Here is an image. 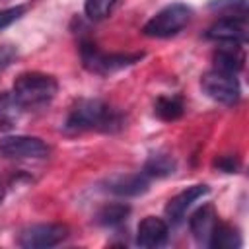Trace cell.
<instances>
[{
  "mask_svg": "<svg viewBox=\"0 0 249 249\" xmlns=\"http://www.w3.org/2000/svg\"><path fill=\"white\" fill-rule=\"evenodd\" d=\"M123 126H124V115L95 97L78 99L64 123V128L68 132H84V130L117 132Z\"/></svg>",
  "mask_w": 249,
  "mask_h": 249,
  "instance_id": "6da1fadb",
  "label": "cell"
},
{
  "mask_svg": "<svg viewBox=\"0 0 249 249\" xmlns=\"http://www.w3.org/2000/svg\"><path fill=\"white\" fill-rule=\"evenodd\" d=\"M58 91V82L51 74L43 72H23L16 78L12 86V97L19 105L21 111L25 109H41L49 105Z\"/></svg>",
  "mask_w": 249,
  "mask_h": 249,
  "instance_id": "7a4b0ae2",
  "label": "cell"
},
{
  "mask_svg": "<svg viewBox=\"0 0 249 249\" xmlns=\"http://www.w3.org/2000/svg\"><path fill=\"white\" fill-rule=\"evenodd\" d=\"M144 53H105L91 41L80 43V58L86 70L99 76H109L126 66L136 64Z\"/></svg>",
  "mask_w": 249,
  "mask_h": 249,
  "instance_id": "3957f363",
  "label": "cell"
},
{
  "mask_svg": "<svg viewBox=\"0 0 249 249\" xmlns=\"http://www.w3.org/2000/svg\"><path fill=\"white\" fill-rule=\"evenodd\" d=\"M193 18V10L187 4L181 2H173L165 8H161L156 16H152L144 27L142 33L146 37H156V39H163V37H173L177 35L181 29H185L189 25Z\"/></svg>",
  "mask_w": 249,
  "mask_h": 249,
  "instance_id": "277c9868",
  "label": "cell"
},
{
  "mask_svg": "<svg viewBox=\"0 0 249 249\" xmlns=\"http://www.w3.org/2000/svg\"><path fill=\"white\" fill-rule=\"evenodd\" d=\"M200 88L210 99L224 103V105H235L241 97V88H239L235 74L220 72L214 68L202 74Z\"/></svg>",
  "mask_w": 249,
  "mask_h": 249,
  "instance_id": "5b68a950",
  "label": "cell"
},
{
  "mask_svg": "<svg viewBox=\"0 0 249 249\" xmlns=\"http://www.w3.org/2000/svg\"><path fill=\"white\" fill-rule=\"evenodd\" d=\"M68 237V226L49 222V224H33L19 231L18 245L23 249H47L62 243Z\"/></svg>",
  "mask_w": 249,
  "mask_h": 249,
  "instance_id": "8992f818",
  "label": "cell"
},
{
  "mask_svg": "<svg viewBox=\"0 0 249 249\" xmlns=\"http://www.w3.org/2000/svg\"><path fill=\"white\" fill-rule=\"evenodd\" d=\"M51 152L49 144L37 136L12 134L0 138V156L8 160H41Z\"/></svg>",
  "mask_w": 249,
  "mask_h": 249,
  "instance_id": "52a82bcc",
  "label": "cell"
},
{
  "mask_svg": "<svg viewBox=\"0 0 249 249\" xmlns=\"http://www.w3.org/2000/svg\"><path fill=\"white\" fill-rule=\"evenodd\" d=\"M247 31H249V23L245 16H224L206 29L204 37L216 43L245 45Z\"/></svg>",
  "mask_w": 249,
  "mask_h": 249,
  "instance_id": "ba28073f",
  "label": "cell"
},
{
  "mask_svg": "<svg viewBox=\"0 0 249 249\" xmlns=\"http://www.w3.org/2000/svg\"><path fill=\"white\" fill-rule=\"evenodd\" d=\"M208 191H210L208 185H193V187H187L185 191H181L179 195L171 196L169 202L165 204V218H167V222L179 224V222L185 218L187 210H189L198 198L206 196Z\"/></svg>",
  "mask_w": 249,
  "mask_h": 249,
  "instance_id": "9c48e42d",
  "label": "cell"
},
{
  "mask_svg": "<svg viewBox=\"0 0 249 249\" xmlns=\"http://www.w3.org/2000/svg\"><path fill=\"white\" fill-rule=\"evenodd\" d=\"M169 237V226L158 216H146L136 230V245L140 247H160Z\"/></svg>",
  "mask_w": 249,
  "mask_h": 249,
  "instance_id": "30bf717a",
  "label": "cell"
},
{
  "mask_svg": "<svg viewBox=\"0 0 249 249\" xmlns=\"http://www.w3.org/2000/svg\"><path fill=\"white\" fill-rule=\"evenodd\" d=\"M150 177L146 173H126V175H113L105 181V191L119 195V196H138L148 191Z\"/></svg>",
  "mask_w": 249,
  "mask_h": 249,
  "instance_id": "8fae6325",
  "label": "cell"
},
{
  "mask_svg": "<svg viewBox=\"0 0 249 249\" xmlns=\"http://www.w3.org/2000/svg\"><path fill=\"white\" fill-rule=\"evenodd\" d=\"M216 224H218V214L212 204H204V206L196 208L193 212V216L189 218V230H191L193 237L202 245L208 243V237Z\"/></svg>",
  "mask_w": 249,
  "mask_h": 249,
  "instance_id": "7c38bea8",
  "label": "cell"
},
{
  "mask_svg": "<svg viewBox=\"0 0 249 249\" xmlns=\"http://www.w3.org/2000/svg\"><path fill=\"white\" fill-rule=\"evenodd\" d=\"M222 45L224 47L216 49L212 54L214 70L228 72V74H237L239 70H243L245 54H243L241 45H230V43H222Z\"/></svg>",
  "mask_w": 249,
  "mask_h": 249,
  "instance_id": "4fadbf2b",
  "label": "cell"
},
{
  "mask_svg": "<svg viewBox=\"0 0 249 249\" xmlns=\"http://www.w3.org/2000/svg\"><path fill=\"white\" fill-rule=\"evenodd\" d=\"M206 245L212 249H237L241 247V233L230 224H216Z\"/></svg>",
  "mask_w": 249,
  "mask_h": 249,
  "instance_id": "5bb4252c",
  "label": "cell"
},
{
  "mask_svg": "<svg viewBox=\"0 0 249 249\" xmlns=\"http://www.w3.org/2000/svg\"><path fill=\"white\" fill-rule=\"evenodd\" d=\"M154 113L161 121H177L185 113V103L181 95H160L154 103Z\"/></svg>",
  "mask_w": 249,
  "mask_h": 249,
  "instance_id": "9a60e30c",
  "label": "cell"
},
{
  "mask_svg": "<svg viewBox=\"0 0 249 249\" xmlns=\"http://www.w3.org/2000/svg\"><path fill=\"white\" fill-rule=\"evenodd\" d=\"M130 214V206L124 204V202H109V204H103L97 214H95V222L99 226H105V228H115V226H121Z\"/></svg>",
  "mask_w": 249,
  "mask_h": 249,
  "instance_id": "2e32d148",
  "label": "cell"
},
{
  "mask_svg": "<svg viewBox=\"0 0 249 249\" xmlns=\"http://www.w3.org/2000/svg\"><path fill=\"white\" fill-rule=\"evenodd\" d=\"M175 169H177L175 158H171L169 154L158 152V154H152L146 160L142 173H146L148 177H167V175L175 173Z\"/></svg>",
  "mask_w": 249,
  "mask_h": 249,
  "instance_id": "e0dca14e",
  "label": "cell"
},
{
  "mask_svg": "<svg viewBox=\"0 0 249 249\" xmlns=\"http://www.w3.org/2000/svg\"><path fill=\"white\" fill-rule=\"evenodd\" d=\"M19 105L14 101L12 93H0V130L4 128H10L18 115H19Z\"/></svg>",
  "mask_w": 249,
  "mask_h": 249,
  "instance_id": "ac0fdd59",
  "label": "cell"
},
{
  "mask_svg": "<svg viewBox=\"0 0 249 249\" xmlns=\"http://www.w3.org/2000/svg\"><path fill=\"white\" fill-rule=\"evenodd\" d=\"M115 4H117V0H86L84 12L91 21H99L111 14Z\"/></svg>",
  "mask_w": 249,
  "mask_h": 249,
  "instance_id": "d6986e66",
  "label": "cell"
},
{
  "mask_svg": "<svg viewBox=\"0 0 249 249\" xmlns=\"http://www.w3.org/2000/svg\"><path fill=\"white\" fill-rule=\"evenodd\" d=\"M208 8L216 12H224L226 16H245L247 2L245 0H212Z\"/></svg>",
  "mask_w": 249,
  "mask_h": 249,
  "instance_id": "ffe728a7",
  "label": "cell"
},
{
  "mask_svg": "<svg viewBox=\"0 0 249 249\" xmlns=\"http://www.w3.org/2000/svg\"><path fill=\"white\" fill-rule=\"evenodd\" d=\"M216 169L224 171V173H237L239 167H241V160L235 156V154H222L214 160L212 163Z\"/></svg>",
  "mask_w": 249,
  "mask_h": 249,
  "instance_id": "44dd1931",
  "label": "cell"
},
{
  "mask_svg": "<svg viewBox=\"0 0 249 249\" xmlns=\"http://www.w3.org/2000/svg\"><path fill=\"white\" fill-rule=\"evenodd\" d=\"M25 6L23 4H18V6H12V8H6V10H0V31L10 27L14 21H18L23 14H25Z\"/></svg>",
  "mask_w": 249,
  "mask_h": 249,
  "instance_id": "7402d4cb",
  "label": "cell"
},
{
  "mask_svg": "<svg viewBox=\"0 0 249 249\" xmlns=\"http://www.w3.org/2000/svg\"><path fill=\"white\" fill-rule=\"evenodd\" d=\"M18 47L14 45H0V72H4L16 58H18Z\"/></svg>",
  "mask_w": 249,
  "mask_h": 249,
  "instance_id": "603a6c76",
  "label": "cell"
},
{
  "mask_svg": "<svg viewBox=\"0 0 249 249\" xmlns=\"http://www.w3.org/2000/svg\"><path fill=\"white\" fill-rule=\"evenodd\" d=\"M4 195H6V179H4L2 175H0V202H2Z\"/></svg>",
  "mask_w": 249,
  "mask_h": 249,
  "instance_id": "cb8c5ba5",
  "label": "cell"
}]
</instances>
